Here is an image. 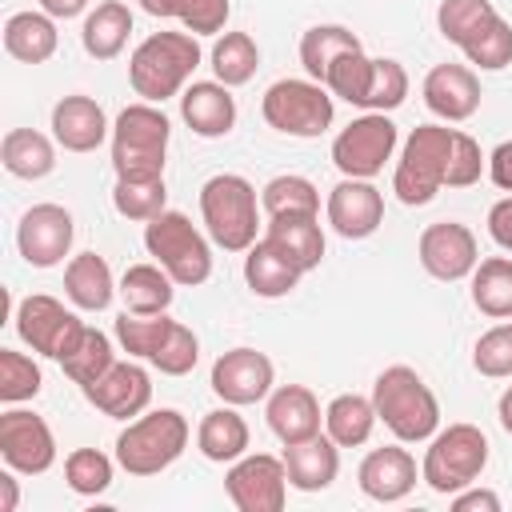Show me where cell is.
Returning <instances> with one entry per match:
<instances>
[{
	"label": "cell",
	"mask_w": 512,
	"mask_h": 512,
	"mask_svg": "<svg viewBox=\"0 0 512 512\" xmlns=\"http://www.w3.org/2000/svg\"><path fill=\"white\" fill-rule=\"evenodd\" d=\"M472 368H476L480 376H488V380L512 376V320L488 328V332L476 340V348H472Z\"/></svg>",
	"instance_id": "48"
},
{
	"label": "cell",
	"mask_w": 512,
	"mask_h": 512,
	"mask_svg": "<svg viewBox=\"0 0 512 512\" xmlns=\"http://www.w3.org/2000/svg\"><path fill=\"white\" fill-rule=\"evenodd\" d=\"M260 208L268 216H280V212H316L320 216V192L304 176H272L260 188Z\"/></svg>",
	"instance_id": "43"
},
{
	"label": "cell",
	"mask_w": 512,
	"mask_h": 512,
	"mask_svg": "<svg viewBox=\"0 0 512 512\" xmlns=\"http://www.w3.org/2000/svg\"><path fill=\"white\" fill-rule=\"evenodd\" d=\"M80 392L96 412L112 420H136L152 400V376L132 360H116L100 380L84 384Z\"/></svg>",
	"instance_id": "17"
},
{
	"label": "cell",
	"mask_w": 512,
	"mask_h": 512,
	"mask_svg": "<svg viewBox=\"0 0 512 512\" xmlns=\"http://www.w3.org/2000/svg\"><path fill=\"white\" fill-rule=\"evenodd\" d=\"M484 464H488V436L476 424H448L444 432L432 436L424 464H420V480L432 492L452 496V492L476 484Z\"/></svg>",
	"instance_id": "8"
},
{
	"label": "cell",
	"mask_w": 512,
	"mask_h": 512,
	"mask_svg": "<svg viewBox=\"0 0 512 512\" xmlns=\"http://www.w3.org/2000/svg\"><path fill=\"white\" fill-rule=\"evenodd\" d=\"M452 140H456V128H444V124L412 128V136L404 140V152L396 160V172H392V192L400 196V204L420 208L444 188Z\"/></svg>",
	"instance_id": "6"
},
{
	"label": "cell",
	"mask_w": 512,
	"mask_h": 512,
	"mask_svg": "<svg viewBox=\"0 0 512 512\" xmlns=\"http://www.w3.org/2000/svg\"><path fill=\"white\" fill-rule=\"evenodd\" d=\"M132 36V12L124 0H100L80 28V44L92 60H116Z\"/></svg>",
	"instance_id": "27"
},
{
	"label": "cell",
	"mask_w": 512,
	"mask_h": 512,
	"mask_svg": "<svg viewBox=\"0 0 512 512\" xmlns=\"http://www.w3.org/2000/svg\"><path fill=\"white\" fill-rule=\"evenodd\" d=\"M180 116H184V124L196 136L216 140V136H228L232 132V124H236V100H232L228 84H220V80H196L180 96Z\"/></svg>",
	"instance_id": "23"
},
{
	"label": "cell",
	"mask_w": 512,
	"mask_h": 512,
	"mask_svg": "<svg viewBox=\"0 0 512 512\" xmlns=\"http://www.w3.org/2000/svg\"><path fill=\"white\" fill-rule=\"evenodd\" d=\"M300 268L272 244V240H256L248 252H244V284L256 292V296H264V300H280V296H288L296 284H300Z\"/></svg>",
	"instance_id": "26"
},
{
	"label": "cell",
	"mask_w": 512,
	"mask_h": 512,
	"mask_svg": "<svg viewBox=\"0 0 512 512\" xmlns=\"http://www.w3.org/2000/svg\"><path fill=\"white\" fill-rule=\"evenodd\" d=\"M452 508L456 512H500V496L496 492H488V488H460V492H452Z\"/></svg>",
	"instance_id": "51"
},
{
	"label": "cell",
	"mask_w": 512,
	"mask_h": 512,
	"mask_svg": "<svg viewBox=\"0 0 512 512\" xmlns=\"http://www.w3.org/2000/svg\"><path fill=\"white\" fill-rule=\"evenodd\" d=\"M264 416L280 444H300L320 432V400L304 384H280L276 392H268Z\"/></svg>",
	"instance_id": "22"
},
{
	"label": "cell",
	"mask_w": 512,
	"mask_h": 512,
	"mask_svg": "<svg viewBox=\"0 0 512 512\" xmlns=\"http://www.w3.org/2000/svg\"><path fill=\"white\" fill-rule=\"evenodd\" d=\"M116 364V352H112V340L100 332V328H88L84 324V332H80V340L60 356V368H64V376L72 380V384H92V380H100L108 368Z\"/></svg>",
	"instance_id": "37"
},
{
	"label": "cell",
	"mask_w": 512,
	"mask_h": 512,
	"mask_svg": "<svg viewBox=\"0 0 512 512\" xmlns=\"http://www.w3.org/2000/svg\"><path fill=\"white\" fill-rule=\"evenodd\" d=\"M140 8L148 16H164V20H180L192 36H212L228 24L232 4L228 0H140Z\"/></svg>",
	"instance_id": "36"
},
{
	"label": "cell",
	"mask_w": 512,
	"mask_h": 512,
	"mask_svg": "<svg viewBox=\"0 0 512 512\" xmlns=\"http://www.w3.org/2000/svg\"><path fill=\"white\" fill-rule=\"evenodd\" d=\"M368 84H372V56H364V48H352V52H340L328 72H324V88L356 108H364V96H368Z\"/></svg>",
	"instance_id": "40"
},
{
	"label": "cell",
	"mask_w": 512,
	"mask_h": 512,
	"mask_svg": "<svg viewBox=\"0 0 512 512\" xmlns=\"http://www.w3.org/2000/svg\"><path fill=\"white\" fill-rule=\"evenodd\" d=\"M416 256H420L424 272L432 280H444V284H456V280L472 276V268L480 264L476 236L460 220H436V224H428L420 232V240H416Z\"/></svg>",
	"instance_id": "13"
},
{
	"label": "cell",
	"mask_w": 512,
	"mask_h": 512,
	"mask_svg": "<svg viewBox=\"0 0 512 512\" xmlns=\"http://www.w3.org/2000/svg\"><path fill=\"white\" fill-rule=\"evenodd\" d=\"M200 216L212 244H220L224 252H248L256 244V228H260L256 188L244 176L236 172L208 176L200 188Z\"/></svg>",
	"instance_id": "4"
},
{
	"label": "cell",
	"mask_w": 512,
	"mask_h": 512,
	"mask_svg": "<svg viewBox=\"0 0 512 512\" xmlns=\"http://www.w3.org/2000/svg\"><path fill=\"white\" fill-rule=\"evenodd\" d=\"M196 448L212 464H232V460H240L248 452V424L236 412V404H224V408L204 412V420L196 428Z\"/></svg>",
	"instance_id": "30"
},
{
	"label": "cell",
	"mask_w": 512,
	"mask_h": 512,
	"mask_svg": "<svg viewBox=\"0 0 512 512\" xmlns=\"http://www.w3.org/2000/svg\"><path fill=\"white\" fill-rule=\"evenodd\" d=\"M496 416H500V428L512 436V384L500 392V400H496Z\"/></svg>",
	"instance_id": "56"
},
{
	"label": "cell",
	"mask_w": 512,
	"mask_h": 512,
	"mask_svg": "<svg viewBox=\"0 0 512 512\" xmlns=\"http://www.w3.org/2000/svg\"><path fill=\"white\" fill-rule=\"evenodd\" d=\"M372 404H376V420H384V428L404 444L432 440L440 428V400L424 384V376L408 364H392L376 376Z\"/></svg>",
	"instance_id": "1"
},
{
	"label": "cell",
	"mask_w": 512,
	"mask_h": 512,
	"mask_svg": "<svg viewBox=\"0 0 512 512\" xmlns=\"http://www.w3.org/2000/svg\"><path fill=\"white\" fill-rule=\"evenodd\" d=\"M144 248L184 288H196L212 276V248H208L204 232L184 212L164 208L156 220H148L144 224Z\"/></svg>",
	"instance_id": "7"
},
{
	"label": "cell",
	"mask_w": 512,
	"mask_h": 512,
	"mask_svg": "<svg viewBox=\"0 0 512 512\" xmlns=\"http://www.w3.org/2000/svg\"><path fill=\"white\" fill-rule=\"evenodd\" d=\"M396 152V124L388 112H364L332 140V164L352 180H372Z\"/></svg>",
	"instance_id": "10"
},
{
	"label": "cell",
	"mask_w": 512,
	"mask_h": 512,
	"mask_svg": "<svg viewBox=\"0 0 512 512\" xmlns=\"http://www.w3.org/2000/svg\"><path fill=\"white\" fill-rule=\"evenodd\" d=\"M408 96V72L400 60L392 56H380L372 60V84H368V96H364V108L368 112H392L400 108Z\"/></svg>",
	"instance_id": "47"
},
{
	"label": "cell",
	"mask_w": 512,
	"mask_h": 512,
	"mask_svg": "<svg viewBox=\"0 0 512 512\" xmlns=\"http://www.w3.org/2000/svg\"><path fill=\"white\" fill-rule=\"evenodd\" d=\"M352 48H364L352 28H344V24H312V28L300 36V64H304L308 80L324 84L328 64H332L340 52H352Z\"/></svg>",
	"instance_id": "35"
},
{
	"label": "cell",
	"mask_w": 512,
	"mask_h": 512,
	"mask_svg": "<svg viewBox=\"0 0 512 512\" xmlns=\"http://www.w3.org/2000/svg\"><path fill=\"white\" fill-rule=\"evenodd\" d=\"M372 424H376V404H372V396L344 392V396H336V400L324 408V432H328L340 448H360V444L372 436Z\"/></svg>",
	"instance_id": "34"
},
{
	"label": "cell",
	"mask_w": 512,
	"mask_h": 512,
	"mask_svg": "<svg viewBox=\"0 0 512 512\" xmlns=\"http://www.w3.org/2000/svg\"><path fill=\"white\" fill-rule=\"evenodd\" d=\"M172 124L156 104H128L112 124V168L116 180H160Z\"/></svg>",
	"instance_id": "3"
},
{
	"label": "cell",
	"mask_w": 512,
	"mask_h": 512,
	"mask_svg": "<svg viewBox=\"0 0 512 512\" xmlns=\"http://www.w3.org/2000/svg\"><path fill=\"white\" fill-rule=\"evenodd\" d=\"M64 480L76 496H100L112 484V460L100 448H72L64 456Z\"/></svg>",
	"instance_id": "45"
},
{
	"label": "cell",
	"mask_w": 512,
	"mask_h": 512,
	"mask_svg": "<svg viewBox=\"0 0 512 512\" xmlns=\"http://www.w3.org/2000/svg\"><path fill=\"white\" fill-rule=\"evenodd\" d=\"M16 504H20V488H16V476L8 468V472H0V512H16Z\"/></svg>",
	"instance_id": "55"
},
{
	"label": "cell",
	"mask_w": 512,
	"mask_h": 512,
	"mask_svg": "<svg viewBox=\"0 0 512 512\" xmlns=\"http://www.w3.org/2000/svg\"><path fill=\"white\" fill-rule=\"evenodd\" d=\"M488 176H492V184H496L500 192H512V140H504V144L492 148V156H488Z\"/></svg>",
	"instance_id": "53"
},
{
	"label": "cell",
	"mask_w": 512,
	"mask_h": 512,
	"mask_svg": "<svg viewBox=\"0 0 512 512\" xmlns=\"http://www.w3.org/2000/svg\"><path fill=\"white\" fill-rule=\"evenodd\" d=\"M496 4L492 0H440L436 8V28L448 44L464 48L480 28H488L496 20Z\"/></svg>",
	"instance_id": "39"
},
{
	"label": "cell",
	"mask_w": 512,
	"mask_h": 512,
	"mask_svg": "<svg viewBox=\"0 0 512 512\" xmlns=\"http://www.w3.org/2000/svg\"><path fill=\"white\" fill-rule=\"evenodd\" d=\"M112 204L124 220H136V224H148L164 212L168 204V188H164V176L160 180H116L112 188Z\"/></svg>",
	"instance_id": "41"
},
{
	"label": "cell",
	"mask_w": 512,
	"mask_h": 512,
	"mask_svg": "<svg viewBox=\"0 0 512 512\" xmlns=\"http://www.w3.org/2000/svg\"><path fill=\"white\" fill-rule=\"evenodd\" d=\"M272 380H276V368L256 348H228V352H220L216 364H212V376H208L212 392L224 404H236V408L260 404L272 392Z\"/></svg>",
	"instance_id": "16"
},
{
	"label": "cell",
	"mask_w": 512,
	"mask_h": 512,
	"mask_svg": "<svg viewBox=\"0 0 512 512\" xmlns=\"http://www.w3.org/2000/svg\"><path fill=\"white\" fill-rule=\"evenodd\" d=\"M256 68H260V48L248 32H224L212 44V72H216L220 84L240 88L256 76Z\"/></svg>",
	"instance_id": "38"
},
{
	"label": "cell",
	"mask_w": 512,
	"mask_h": 512,
	"mask_svg": "<svg viewBox=\"0 0 512 512\" xmlns=\"http://www.w3.org/2000/svg\"><path fill=\"white\" fill-rule=\"evenodd\" d=\"M196 64H200V44L192 32H152L128 56V84L148 104H164L188 84Z\"/></svg>",
	"instance_id": "2"
},
{
	"label": "cell",
	"mask_w": 512,
	"mask_h": 512,
	"mask_svg": "<svg viewBox=\"0 0 512 512\" xmlns=\"http://www.w3.org/2000/svg\"><path fill=\"white\" fill-rule=\"evenodd\" d=\"M480 76L468 64H436L424 76V104L432 116L460 124L468 116H476L480 108Z\"/></svg>",
	"instance_id": "19"
},
{
	"label": "cell",
	"mask_w": 512,
	"mask_h": 512,
	"mask_svg": "<svg viewBox=\"0 0 512 512\" xmlns=\"http://www.w3.org/2000/svg\"><path fill=\"white\" fill-rule=\"evenodd\" d=\"M0 164L16 180H44L56 168V148L36 128H8L0 140Z\"/></svg>",
	"instance_id": "31"
},
{
	"label": "cell",
	"mask_w": 512,
	"mask_h": 512,
	"mask_svg": "<svg viewBox=\"0 0 512 512\" xmlns=\"http://www.w3.org/2000/svg\"><path fill=\"white\" fill-rule=\"evenodd\" d=\"M172 316H136V312H124L120 320H116V340H120V348L128 352V356H136V360H152L156 356V348L168 340V332H172Z\"/></svg>",
	"instance_id": "42"
},
{
	"label": "cell",
	"mask_w": 512,
	"mask_h": 512,
	"mask_svg": "<svg viewBox=\"0 0 512 512\" xmlns=\"http://www.w3.org/2000/svg\"><path fill=\"white\" fill-rule=\"evenodd\" d=\"M44 372L32 356L16 352V348H0V400L4 404H24L40 392Z\"/></svg>",
	"instance_id": "44"
},
{
	"label": "cell",
	"mask_w": 512,
	"mask_h": 512,
	"mask_svg": "<svg viewBox=\"0 0 512 512\" xmlns=\"http://www.w3.org/2000/svg\"><path fill=\"white\" fill-rule=\"evenodd\" d=\"M176 280L160 268V264H132L124 268L120 276V300H124V312H136V316H160L168 312L176 288Z\"/></svg>",
	"instance_id": "32"
},
{
	"label": "cell",
	"mask_w": 512,
	"mask_h": 512,
	"mask_svg": "<svg viewBox=\"0 0 512 512\" xmlns=\"http://www.w3.org/2000/svg\"><path fill=\"white\" fill-rule=\"evenodd\" d=\"M196 360H200V340H196V332L188 324L176 320L172 332H168V340L156 348V356L148 364H156L164 376H188L196 368Z\"/></svg>",
	"instance_id": "49"
},
{
	"label": "cell",
	"mask_w": 512,
	"mask_h": 512,
	"mask_svg": "<svg viewBox=\"0 0 512 512\" xmlns=\"http://www.w3.org/2000/svg\"><path fill=\"white\" fill-rule=\"evenodd\" d=\"M40 8L52 16V20H72L88 8V0H40Z\"/></svg>",
	"instance_id": "54"
},
{
	"label": "cell",
	"mask_w": 512,
	"mask_h": 512,
	"mask_svg": "<svg viewBox=\"0 0 512 512\" xmlns=\"http://www.w3.org/2000/svg\"><path fill=\"white\" fill-rule=\"evenodd\" d=\"M224 492L240 512H280L288 500V468L268 452L240 456L224 476Z\"/></svg>",
	"instance_id": "12"
},
{
	"label": "cell",
	"mask_w": 512,
	"mask_h": 512,
	"mask_svg": "<svg viewBox=\"0 0 512 512\" xmlns=\"http://www.w3.org/2000/svg\"><path fill=\"white\" fill-rule=\"evenodd\" d=\"M0 456L12 472H24V476L48 472L56 464V436L48 420L24 408L0 412Z\"/></svg>",
	"instance_id": "14"
},
{
	"label": "cell",
	"mask_w": 512,
	"mask_h": 512,
	"mask_svg": "<svg viewBox=\"0 0 512 512\" xmlns=\"http://www.w3.org/2000/svg\"><path fill=\"white\" fill-rule=\"evenodd\" d=\"M484 168H488V160H484L480 144H476L468 132H460V128H456V140H452V156H448V176H444V184H448V188H468V184H476V180L484 176Z\"/></svg>",
	"instance_id": "50"
},
{
	"label": "cell",
	"mask_w": 512,
	"mask_h": 512,
	"mask_svg": "<svg viewBox=\"0 0 512 512\" xmlns=\"http://www.w3.org/2000/svg\"><path fill=\"white\" fill-rule=\"evenodd\" d=\"M264 240H272L300 272H312L324 260V232H320V216L316 212H280V216H268Z\"/></svg>",
	"instance_id": "24"
},
{
	"label": "cell",
	"mask_w": 512,
	"mask_h": 512,
	"mask_svg": "<svg viewBox=\"0 0 512 512\" xmlns=\"http://www.w3.org/2000/svg\"><path fill=\"white\" fill-rule=\"evenodd\" d=\"M76 224L60 204H32L16 224V248L32 268H56L72 248Z\"/></svg>",
	"instance_id": "15"
},
{
	"label": "cell",
	"mask_w": 512,
	"mask_h": 512,
	"mask_svg": "<svg viewBox=\"0 0 512 512\" xmlns=\"http://www.w3.org/2000/svg\"><path fill=\"white\" fill-rule=\"evenodd\" d=\"M112 292H116V280H112V268L104 256L96 252H80L68 260L64 268V296L84 308V312H104L112 304Z\"/></svg>",
	"instance_id": "28"
},
{
	"label": "cell",
	"mask_w": 512,
	"mask_h": 512,
	"mask_svg": "<svg viewBox=\"0 0 512 512\" xmlns=\"http://www.w3.org/2000/svg\"><path fill=\"white\" fill-rule=\"evenodd\" d=\"M360 492L376 504H396L404 500L412 488H416V460L408 448H396V444H384V448H372L364 460H360Z\"/></svg>",
	"instance_id": "20"
},
{
	"label": "cell",
	"mask_w": 512,
	"mask_h": 512,
	"mask_svg": "<svg viewBox=\"0 0 512 512\" xmlns=\"http://www.w3.org/2000/svg\"><path fill=\"white\" fill-rule=\"evenodd\" d=\"M284 468H288V484L300 492H324L336 472H340V444L324 432H316L312 440L300 444H284Z\"/></svg>",
	"instance_id": "25"
},
{
	"label": "cell",
	"mask_w": 512,
	"mask_h": 512,
	"mask_svg": "<svg viewBox=\"0 0 512 512\" xmlns=\"http://www.w3.org/2000/svg\"><path fill=\"white\" fill-rule=\"evenodd\" d=\"M488 236L504 252H512V196H504V200L492 204V212H488Z\"/></svg>",
	"instance_id": "52"
},
{
	"label": "cell",
	"mask_w": 512,
	"mask_h": 512,
	"mask_svg": "<svg viewBox=\"0 0 512 512\" xmlns=\"http://www.w3.org/2000/svg\"><path fill=\"white\" fill-rule=\"evenodd\" d=\"M52 136L68 152H96L108 140V116L92 96H60L52 104Z\"/></svg>",
	"instance_id": "21"
},
{
	"label": "cell",
	"mask_w": 512,
	"mask_h": 512,
	"mask_svg": "<svg viewBox=\"0 0 512 512\" xmlns=\"http://www.w3.org/2000/svg\"><path fill=\"white\" fill-rule=\"evenodd\" d=\"M472 304L488 320H512V256H488L472 268Z\"/></svg>",
	"instance_id": "33"
},
{
	"label": "cell",
	"mask_w": 512,
	"mask_h": 512,
	"mask_svg": "<svg viewBox=\"0 0 512 512\" xmlns=\"http://www.w3.org/2000/svg\"><path fill=\"white\" fill-rule=\"evenodd\" d=\"M260 112L268 120V128L284 132V136H300V140H312L320 132L332 128V92L316 80H276L264 100H260Z\"/></svg>",
	"instance_id": "9"
},
{
	"label": "cell",
	"mask_w": 512,
	"mask_h": 512,
	"mask_svg": "<svg viewBox=\"0 0 512 512\" xmlns=\"http://www.w3.org/2000/svg\"><path fill=\"white\" fill-rule=\"evenodd\" d=\"M460 52H464L468 64H476L480 72H500V68H508V64H512V24H508L504 16H496V20H492L488 28H480Z\"/></svg>",
	"instance_id": "46"
},
{
	"label": "cell",
	"mask_w": 512,
	"mask_h": 512,
	"mask_svg": "<svg viewBox=\"0 0 512 512\" xmlns=\"http://www.w3.org/2000/svg\"><path fill=\"white\" fill-rule=\"evenodd\" d=\"M60 36L48 12H12L4 20V52L20 64H44L52 60Z\"/></svg>",
	"instance_id": "29"
},
{
	"label": "cell",
	"mask_w": 512,
	"mask_h": 512,
	"mask_svg": "<svg viewBox=\"0 0 512 512\" xmlns=\"http://www.w3.org/2000/svg\"><path fill=\"white\" fill-rule=\"evenodd\" d=\"M188 448V420L176 408H156L136 420L116 436V464L128 476H156L168 464L180 460Z\"/></svg>",
	"instance_id": "5"
},
{
	"label": "cell",
	"mask_w": 512,
	"mask_h": 512,
	"mask_svg": "<svg viewBox=\"0 0 512 512\" xmlns=\"http://www.w3.org/2000/svg\"><path fill=\"white\" fill-rule=\"evenodd\" d=\"M328 224L336 228V236L344 240H364L384 224V196L380 188H372V180H352L344 176L332 192H328Z\"/></svg>",
	"instance_id": "18"
},
{
	"label": "cell",
	"mask_w": 512,
	"mask_h": 512,
	"mask_svg": "<svg viewBox=\"0 0 512 512\" xmlns=\"http://www.w3.org/2000/svg\"><path fill=\"white\" fill-rule=\"evenodd\" d=\"M16 336L32 348V352H40V356H52V360H60L76 340H80V332H84V320L76 316V312H68L56 296H44V292H32V296H24L20 304H16Z\"/></svg>",
	"instance_id": "11"
}]
</instances>
